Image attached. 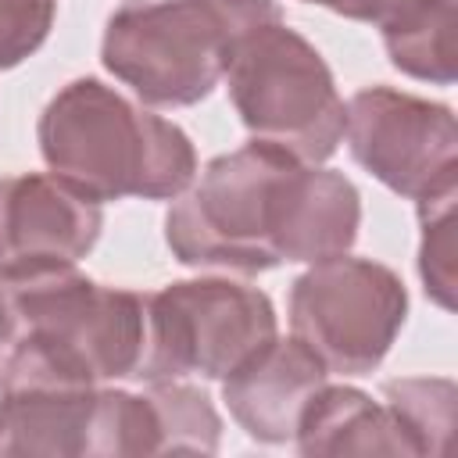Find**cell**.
<instances>
[{
    "mask_svg": "<svg viewBox=\"0 0 458 458\" xmlns=\"http://www.w3.org/2000/svg\"><path fill=\"white\" fill-rule=\"evenodd\" d=\"M308 168L290 150L250 140L200 172L165 215L175 261L218 272H265L290 261Z\"/></svg>",
    "mask_w": 458,
    "mask_h": 458,
    "instance_id": "2",
    "label": "cell"
},
{
    "mask_svg": "<svg viewBox=\"0 0 458 458\" xmlns=\"http://www.w3.org/2000/svg\"><path fill=\"white\" fill-rule=\"evenodd\" d=\"M344 136L351 157L408 200L458 186V122L447 104L365 86L344 104Z\"/></svg>",
    "mask_w": 458,
    "mask_h": 458,
    "instance_id": "8",
    "label": "cell"
},
{
    "mask_svg": "<svg viewBox=\"0 0 458 458\" xmlns=\"http://www.w3.org/2000/svg\"><path fill=\"white\" fill-rule=\"evenodd\" d=\"M454 197L458 186L429 193L419 204V225H422V240H419V276L422 286L429 293V301H437L444 311L454 308V290H458V268H454Z\"/></svg>",
    "mask_w": 458,
    "mask_h": 458,
    "instance_id": "17",
    "label": "cell"
},
{
    "mask_svg": "<svg viewBox=\"0 0 458 458\" xmlns=\"http://www.w3.org/2000/svg\"><path fill=\"white\" fill-rule=\"evenodd\" d=\"M229 100L254 140L322 165L344 140V100L326 57L290 25L247 32L225 68Z\"/></svg>",
    "mask_w": 458,
    "mask_h": 458,
    "instance_id": "5",
    "label": "cell"
},
{
    "mask_svg": "<svg viewBox=\"0 0 458 458\" xmlns=\"http://www.w3.org/2000/svg\"><path fill=\"white\" fill-rule=\"evenodd\" d=\"M147 394L157 408L161 454H215L218 451L222 419L208 390L182 383V379H161V383H147Z\"/></svg>",
    "mask_w": 458,
    "mask_h": 458,
    "instance_id": "15",
    "label": "cell"
},
{
    "mask_svg": "<svg viewBox=\"0 0 458 458\" xmlns=\"http://www.w3.org/2000/svg\"><path fill=\"white\" fill-rule=\"evenodd\" d=\"M147 311L132 290L104 286L75 265L0 272V344L79 383L136 376Z\"/></svg>",
    "mask_w": 458,
    "mask_h": 458,
    "instance_id": "3",
    "label": "cell"
},
{
    "mask_svg": "<svg viewBox=\"0 0 458 458\" xmlns=\"http://www.w3.org/2000/svg\"><path fill=\"white\" fill-rule=\"evenodd\" d=\"M408 315L401 276L372 258L311 261L290 286V329L329 372L365 376L397 340Z\"/></svg>",
    "mask_w": 458,
    "mask_h": 458,
    "instance_id": "7",
    "label": "cell"
},
{
    "mask_svg": "<svg viewBox=\"0 0 458 458\" xmlns=\"http://www.w3.org/2000/svg\"><path fill=\"white\" fill-rule=\"evenodd\" d=\"M36 136L47 168L93 200H172L197 175L190 136L100 79L61 86Z\"/></svg>",
    "mask_w": 458,
    "mask_h": 458,
    "instance_id": "1",
    "label": "cell"
},
{
    "mask_svg": "<svg viewBox=\"0 0 458 458\" xmlns=\"http://www.w3.org/2000/svg\"><path fill=\"white\" fill-rule=\"evenodd\" d=\"M93 397V383L68 379L25 351H7L0 386V454L86 458Z\"/></svg>",
    "mask_w": 458,
    "mask_h": 458,
    "instance_id": "10",
    "label": "cell"
},
{
    "mask_svg": "<svg viewBox=\"0 0 458 458\" xmlns=\"http://www.w3.org/2000/svg\"><path fill=\"white\" fill-rule=\"evenodd\" d=\"M301 454H419L397 415L358 386L322 383L297 422Z\"/></svg>",
    "mask_w": 458,
    "mask_h": 458,
    "instance_id": "12",
    "label": "cell"
},
{
    "mask_svg": "<svg viewBox=\"0 0 458 458\" xmlns=\"http://www.w3.org/2000/svg\"><path fill=\"white\" fill-rule=\"evenodd\" d=\"M57 0H0V68L32 57L50 36Z\"/></svg>",
    "mask_w": 458,
    "mask_h": 458,
    "instance_id": "18",
    "label": "cell"
},
{
    "mask_svg": "<svg viewBox=\"0 0 458 458\" xmlns=\"http://www.w3.org/2000/svg\"><path fill=\"white\" fill-rule=\"evenodd\" d=\"M129 454H161V426L150 394L97 386L86 458H129Z\"/></svg>",
    "mask_w": 458,
    "mask_h": 458,
    "instance_id": "14",
    "label": "cell"
},
{
    "mask_svg": "<svg viewBox=\"0 0 458 458\" xmlns=\"http://www.w3.org/2000/svg\"><path fill=\"white\" fill-rule=\"evenodd\" d=\"M379 32L394 68L433 86L454 82V0H415L383 21Z\"/></svg>",
    "mask_w": 458,
    "mask_h": 458,
    "instance_id": "13",
    "label": "cell"
},
{
    "mask_svg": "<svg viewBox=\"0 0 458 458\" xmlns=\"http://www.w3.org/2000/svg\"><path fill=\"white\" fill-rule=\"evenodd\" d=\"M386 408L397 415L419 454H444L454 426V379L447 376H408L383 386Z\"/></svg>",
    "mask_w": 458,
    "mask_h": 458,
    "instance_id": "16",
    "label": "cell"
},
{
    "mask_svg": "<svg viewBox=\"0 0 458 458\" xmlns=\"http://www.w3.org/2000/svg\"><path fill=\"white\" fill-rule=\"evenodd\" d=\"M308 4H318V7H329L344 18H354V21H372V25H383L386 18H394L401 7L415 4V0H308Z\"/></svg>",
    "mask_w": 458,
    "mask_h": 458,
    "instance_id": "19",
    "label": "cell"
},
{
    "mask_svg": "<svg viewBox=\"0 0 458 458\" xmlns=\"http://www.w3.org/2000/svg\"><path fill=\"white\" fill-rule=\"evenodd\" d=\"M0 372H4V358H0Z\"/></svg>",
    "mask_w": 458,
    "mask_h": 458,
    "instance_id": "20",
    "label": "cell"
},
{
    "mask_svg": "<svg viewBox=\"0 0 458 458\" xmlns=\"http://www.w3.org/2000/svg\"><path fill=\"white\" fill-rule=\"evenodd\" d=\"M329 369L297 336H272L258 354L222 379V401L247 437L261 444L293 440L304 404L326 383Z\"/></svg>",
    "mask_w": 458,
    "mask_h": 458,
    "instance_id": "11",
    "label": "cell"
},
{
    "mask_svg": "<svg viewBox=\"0 0 458 458\" xmlns=\"http://www.w3.org/2000/svg\"><path fill=\"white\" fill-rule=\"evenodd\" d=\"M147 333L132 379H225L279 329L265 290L233 279H179L143 297Z\"/></svg>",
    "mask_w": 458,
    "mask_h": 458,
    "instance_id": "6",
    "label": "cell"
},
{
    "mask_svg": "<svg viewBox=\"0 0 458 458\" xmlns=\"http://www.w3.org/2000/svg\"><path fill=\"white\" fill-rule=\"evenodd\" d=\"M279 18L276 0H129L107 18L100 61L143 104L190 107L225 79L240 39Z\"/></svg>",
    "mask_w": 458,
    "mask_h": 458,
    "instance_id": "4",
    "label": "cell"
},
{
    "mask_svg": "<svg viewBox=\"0 0 458 458\" xmlns=\"http://www.w3.org/2000/svg\"><path fill=\"white\" fill-rule=\"evenodd\" d=\"M104 229L100 200L64 179L25 172L0 179V272L75 265Z\"/></svg>",
    "mask_w": 458,
    "mask_h": 458,
    "instance_id": "9",
    "label": "cell"
}]
</instances>
